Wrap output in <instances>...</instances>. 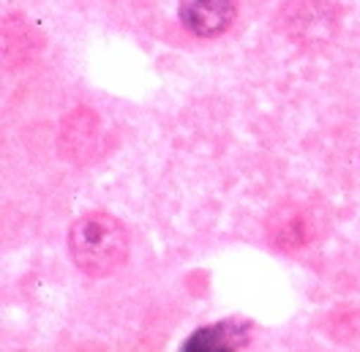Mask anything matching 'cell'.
Masks as SVG:
<instances>
[{
  "mask_svg": "<svg viewBox=\"0 0 360 352\" xmlns=\"http://www.w3.org/2000/svg\"><path fill=\"white\" fill-rule=\"evenodd\" d=\"M68 249L74 265L93 279L110 276L126 263L129 235L123 224L110 213H85L71 224Z\"/></svg>",
  "mask_w": 360,
  "mask_h": 352,
  "instance_id": "1",
  "label": "cell"
},
{
  "mask_svg": "<svg viewBox=\"0 0 360 352\" xmlns=\"http://www.w3.org/2000/svg\"><path fill=\"white\" fill-rule=\"evenodd\" d=\"M180 23L194 36L213 39L235 20V0H180Z\"/></svg>",
  "mask_w": 360,
  "mask_h": 352,
  "instance_id": "2",
  "label": "cell"
},
{
  "mask_svg": "<svg viewBox=\"0 0 360 352\" xmlns=\"http://www.w3.org/2000/svg\"><path fill=\"white\" fill-rule=\"evenodd\" d=\"M248 339V325L235 322V320H224L216 325H205V328L194 330L180 352H238Z\"/></svg>",
  "mask_w": 360,
  "mask_h": 352,
  "instance_id": "3",
  "label": "cell"
}]
</instances>
